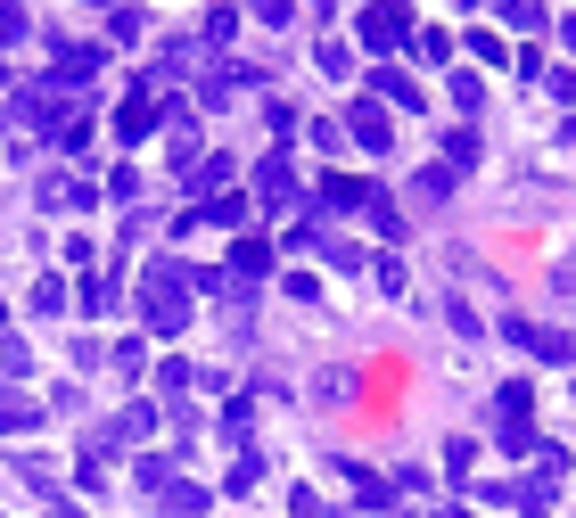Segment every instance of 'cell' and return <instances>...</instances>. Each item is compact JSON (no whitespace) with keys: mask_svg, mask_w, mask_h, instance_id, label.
Here are the masks:
<instances>
[{"mask_svg":"<svg viewBox=\"0 0 576 518\" xmlns=\"http://www.w3.org/2000/svg\"><path fill=\"white\" fill-rule=\"evenodd\" d=\"M140 313H149V330H182L189 321V296H182V272H173V263H157L149 280H140Z\"/></svg>","mask_w":576,"mask_h":518,"instance_id":"1","label":"cell"}]
</instances>
